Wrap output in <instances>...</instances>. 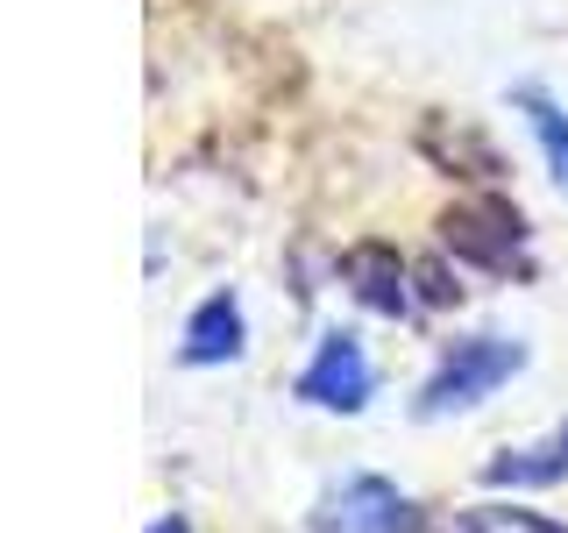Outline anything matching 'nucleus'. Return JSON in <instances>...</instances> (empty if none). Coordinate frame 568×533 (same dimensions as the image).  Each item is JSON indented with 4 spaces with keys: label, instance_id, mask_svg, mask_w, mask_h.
Wrapping results in <instances>:
<instances>
[{
    "label": "nucleus",
    "instance_id": "nucleus-1",
    "mask_svg": "<svg viewBox=\"0 0 568 533\" xmlns=\"http://www.w3.org/2000/svg\"><path fill=\"white\" fill-rule=\"evenodd\" d=\"M526 370V342L511 334H469L440 355V370L419 384V420H440V413H462V405H484L497 384H511Z\"/></svg>",
    "mask_w": 568,
    "mask_h": 533
},
{
    "label": "nucleus",
    "instance_id": "nucleus-2",
    "mask_svg": "<svg viewBox=\"0 0 568 533\" xmlns=\"http://www.w3.org/2000/svg\"><path fill=\"white\" fill-rule=\"evenodd\" d=\"M306 533H419V505L390 476H342L313 505Z\"/></svg>",
    "mask_w": 568,
    "mask_h": 533
},
{
    "label": "nucleus",
    "instance_id": "nucleus-3",
    "mask_svg": "<svg viewBox=\"0 0 568 533\" xmlns=\"http://www.w3.org/2000/svg\"><path fill=\"white\" fill-rule=\"evenodd\" d=\"M440 242H448L462 263H476V271H511L519 249H526V213L511 200H497V192H484V200H455L448 221H440Z\"/></svg>",
    "mask_w": 568,
    "mask_h": 533
},
{
    "label": "nucleus",
    "instance_id": "nucleus-4",
    "mask_svg": "<svg viewBox=\"0 0 568 533\" xmlns=\"http://www.w3.org/2000/svg\"><path fill=\"white\" fill-rule=\"evenodd\" d=\"M369 391H377V370H369V355L355 334H320V349H313V363L298 370V399L320 405V413H363L369 405Z\"/></svg>",
    "mask_w": 568,
    "mask_h": 533
},
{
    "label": "nucleus",
    "instance_id": "nucleus-5",
    "mask_svg": "<svg viewBox=\"0 0 568 533\" xmlns=\"http://www.w3.org/2000/svg\"><path fill=\"white\" fill-rule=\"evenodd\" d=\"M342 271L355 284V299H363L369 313H413V271H405V257L390 242H363V249H348L342 257Z\"/></svg>",
    "mask_w": 568,
    "mask_h": 533
},
{
    "label": "nucleus",
    "instance_id": "nucleus-6",
    "mask_svg": "<svg viewBox=\"0 0 568 533\" xmlns=\"http://www.w3.org/2000/svg\"><path fill=\"white\" fill-rule=\"evenodd\" d=\"M242 306H235V292H213V299H200L192 306V320H185V363L192 370H213V363H235L242 355Z\"/></svg>",
    "mask_w": 568,
    "mask_h": 533
},
{
    "label": "nucleus",
    "instance_id": "nucleus-7",
    "mask_svg": "<svg viewBox=\"0 0 568 533\" xmlns=\"http://www.w3.org/2000/svg\"><path fill=\"white\" fill-rule=\"evenodd\" d=\"M568 476V420L555 426L547 441H526V449H505V455H490L484 462V484H497V491H540V484H561Z\"/></svg>",
    "mask_w": 568,
    "mask_h": 533
},
{
    "label": "nucleus",
    "instance_id": "nucleus-8",
    "mask_svg": "<svg viewBox=\"0 0 568 533\" xmlns=\"http://www.w3.org/2000/svg\"><path fill=\"white\" fill-rule=\"evenodd\" d=\"M511 107L532 121V135H540V150H547V171L568 185V114L540 93V86H519V93H511Z\"/></svg>",
    "mask_w": 568,
    "mask_h": 533
},
{
    "label": "nucleus",
    "instance_id": "nucleus-9",
    "mask_svg": "<svg viewBox=\"0 0 568 533\" xmlns=\"http://www.w3.org/2000/svg\"><path fill=\"white\" fill-rule=\"evenodd\" d=\"M440 533H568V526L540 520V512H526V505H476V512H455Z\"/></svg>",
    "mask_w": 568,
    "mask_h": 533
},
{
    "label": "nucleus",
    "instance_id": "nucleus-10",
    "mask_svg": "<svg viewBox=\"0 0 568 533\" xmlns=\"http://www.w3.org/2000/svg\"><path fill=\"white\" fill-rule=\"evenodd\" d=\"M150 533H192V526H185V520H178V512H164V520H156Z\"/></svg>",
    "mask_w": 568,
    "mask_h": 533
}]
</instances>
